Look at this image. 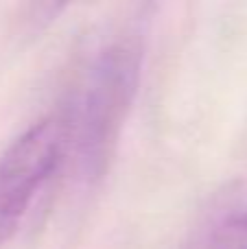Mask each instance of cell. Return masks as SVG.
I'll return each instance as SVG.
<instances>
[{"mask_svg": "<svg viewBox=\"0 0 247 249\" xmlns=\"http://www.w3.org/2000/svg\"><path fill=\"white\" fill-rule=\"evenodd\" d=\"M140 74V46L134 37L105 44L81 77L79 92L66 114V155L77 153L88 173L101 171L121 131Z\"/></svg>", "mask_w": 247, "mask_h": 249, "instance_id": "cell-1", "label": "cell"}, {"mask_svg": "<svg viewBox=\"0 0 247 249\" xmlns=\"http://www.w3.org/2000/svg\"><path fill=\"white\" fill-rule=\"evenodd\" d=\"M66 160V127L57 116L31 124L0 155V245L11 238L31 201Z\"/></svg>", "mask_w": 247, "mask_h": 249, "instance_id": "cell-2", "label": "cell"}, {"mask_svg": "<svg viewBox=\"0 0 247 249\" xmlns=\"http://www.w3.org/2000/svg\"><path fill=\"white\" fill-rule=\"evenodd\" d=\"M186 249H247V177L210 201L193 225Z\"/></svg>", "mask_w": 247, "mask_h": 249, "instance_id": "cell-3", "label": "cell"}]
</instances>
